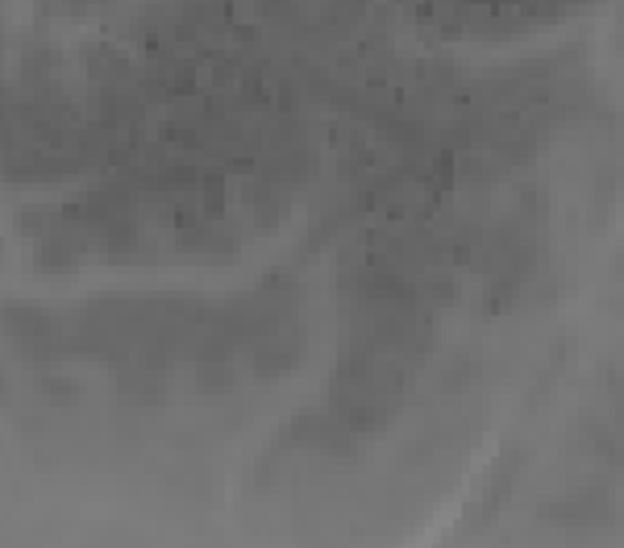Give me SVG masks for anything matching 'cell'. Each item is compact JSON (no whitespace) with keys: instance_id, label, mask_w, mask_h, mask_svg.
Masks as SVG:
<instances>
[{"instance_id":"cell-2","label":"cell","mask_w":624,"mask_h":548,"mask_svg":"<svg viewBox=\"0 0 624 548\" xmlns=\"http://www.w3.org/2000/svg\"><path fill=\"white\" fill-rule=\"evenodd\" d=\"M121 395L133 403H158L163 400V374H158V366H133L121 374Z\"/></svg>"},{"instance_id":"cell-1","label":"cell","mask_w":624,"mask_h":548,"mask_svg":"<svg viewBox=\"0 0 624 548\" xmlns=\"http://www.w3.org/2000/svg\"><path fill=\"white\" fill-rule=\"evenodd\" d=\"M301 361V341L292 345V333H262L259 349H255V370L259 374H287Z\"/></svg>"},{"instance_id":"cell-3","label":"cell","mask_w":624,"mask_h":548,"mask_svg":"<svg viewBox=\"0 0 624 548\" xmlns=\"http://www.w3.org/2000/svg\"><path fill=\"white\" fill-rule=\"evenodd\" d=\"M196 386L204 395H221L234 386V370H229V358H204L196 366Z\"/></svg>"}]
</instances>
